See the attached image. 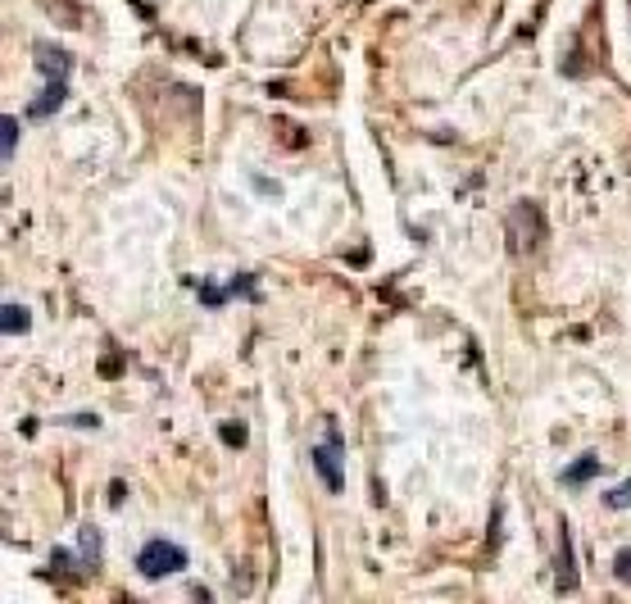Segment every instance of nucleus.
Returning a JSON list of instances; mask_svg holds the SVG:
<instances>
[{
	"label": "nucleus",
	"instance_id": "f257e3e1",
	"mask_svg": "<svg viewBox=\"0 0 631 604\" xmlns=\"http://www.w3.org/2000/svg\"><path fill=\"white\" fill-rule=\"evenodd\" d=\"M309 459H314V473L323 477L327 491H332V496H341V491H346V441H341V427L327 423L323 446L309 450Z\"/></svg>",
	"mask_w": 631,
	"mask_h": 604
},
{
	"label": "nucleus",
	"instance_id": "f03ea898",
	"mask_svg": "<svg viewBox=\"0 0 631 604\" xmlns=\"http://www.w3.org/2000/svg\"><path fill=\"white\" fill-rule=\"evenodd\" d=\"M187 568V550L173 541H164V536H155V541L141 545V555H137V573L146 577V582H164V577L182 573Z\"/></svg>",
	"mask_w": 631,
	"mask_h": 604
},
{
	"label": "nucleus",
	"instance_id": "7ed1b4c3",
	"mask_svg": "<svg viewBox=\"0 0 631 604\" xmlns=\"http://www.w3.org/2000/svg\"><path fill=\"white\" fill-rule=\"evenodd\" d=\"M64 100H69V78H46L41 96L23 109V119H32V123L50 119V114H60V109H64Z\"/></svg>",
	"mask_w": 631,
	"mask_h": 604
},
{
	"label": "nucleus",
	"instance_id": "20e7f679",
	"mask_svg": "<svg viewBox=\"0 0 631 604\" xmlns=\"http://www.w3.org/2000/svg\"><path fill=\"white\" fill-rule=\"evenodd\" d=\"M37 69L46 73V78H69V69H73V55L69 50H60V46H50V41H37Z\"/></svg>",
	"mask_w": 631,
	"mask_h": 604
},
{
	"label": "nucleus",
	"instance_id": "39448f33",
	"mask_svg": "<svg viewBox=\"0 0 631 604\" xmlns=\"http://www.w3.org/2000/svg\"><path fill=\"white\" fill-rule=\"evenodd\" d=\"M600 468H604V459H600V455H582L577 464H568V468H563V473H559V482H563V486H586L595 473H600Z\"/></svg>",
	"mask_w": 631,
	"mask_h": 604
},
{
	"label": "nucleus",
	"instance_id": "423d86ee",
	"mask_svg": "<svg viewBox=\"0 0 631 604\" xmlns=\"http://www.w3.org/2000/svg\"><path fill=\"white\" fill-rule=\"evenodd\" d=\"M577 586V555H572V536L563 527V541H559V591H572Z\"/></svg>",
	"mask_w": 631,
	"mask_h": 604
},
{
	"label": "nucleus",
	"instance_id": "0eeeda50",
	"mask_svg": "<svg viewBox=\"0 0 631 604\" xmlns=\"http://www.w3.org/2000/svg\"><path fill=\"white\" fill-rule=\"evenodd\" d=\"M0 327H5V337H23V332H28L32 327V314H28V305H19V300H10V305L0 309Z\"/></svg>",
	"mask_w": 631,
	"mask_h": 604
},
{
	"label": "nucleus",
	"instance_id": "6e6552de",
	"mask_svg": "<svg viewBox=\"0 0 631 604\" xmlns=\"http://www.w3.org/2000/svg\"><path fill=\"white\" fill-rule=\"evenodd\" d=\"M78 541H82V564H100V532H96V527H82V536H78Z\"/></svg>",
	"mask_w": 631,
	"mask_h": 604
},
{
	"label": "nucleus",
	"instance_id": "1a4fd4ad",
	"mask_svg": "<svg viewBox=\"0 0 631 604\" xmlns=\"http://www.w3.org/2000/svg\"><path fill=\"white\" fill-rule=\"evenodd\" d=\"M227 291L241 300H259V287H255V273H237V278L227 282Z\"/></svg>",
	"mask_w": 631,
	"mask_h": 604
},
{
	"label": "nucleus",
	"instance_id": "9d476101",
	"mask_svg": "<svg viewBox=\"0 0 631 604\" xmlns=\"http://www.w3.org/2000/svg\"><path fill=\"white\" fill-rule=\"evenodd\" d=\"M0 141H5V164H10L14 146H19V119L14 114H5V123H0Z\"/></svg>",
	"mask_w": 631,
	"mask_h": 604
},
{
	"label": "nucleus",
	"instance_id": "9b49d317",
	"mask_svg": "<svg viewBox=\"0 0 631 604\" xmlns=\"http://www.w3.org/2000/svg\"><path fill=\"white\" fill-rule=\"evenodd\" d=\"M604 505H609V509H631V477L622 486H613V491H604Z\"/></svg>",
	"mask_w": 631,
	"mask_h": 604
},
{
	"label": "nucleus",
	"instance_id": "f8f14e48",
	"mask_svg": "<svg viewBox=\"0 0 631 604\" xmlns=\"http://www.w3.org/2000/svg\"><path fill=\"white\" fill-rule=\"evenodd\" d=\"M613 577H618L622 586H631V545H627V550H618V555H613Z\"/></svg>",
	"mask_w": 631,
	"mask_h": 604
},
{
	"label": "nucleus",
	"instance_id": "ddd939ff",
	"mask_svg": "<svg viewBox=\"0 0 631 604\" xmlns=\"http://www.w3.org/2000/svg\"><path fill=\"white\" fill-rule=\"evenodd\" d=\"M196 291H200V300H205V305H209V309H218V305H223V300H227V296H232V291L214 287V282H200V287H196Z\"/></svg>",
	"mask_w": 631,
	"mask_h": 604
},
{
	"label": "nucleus",
	"instance_id": "4468645a",
	"mask_svg": "<svg viewBox=\"0 0 631 604\" xmlns=\"http://www.w3.org/2000/svg\"><path fill=\"white\" fill-rule=\"evenodd\" d=\"M218 436H223L227 446H246V427H237V423H223V427H218Z\"/></svg>",
	"mask_w": 631,
	"mask_h": 604
},
{
	"label": "nucleus",
	"instance_id": "2eb2a0df",
	"mask_svg": "<svg viewBox=\"0 0 631 604\" xmlns=\"http://www.w3.org/2000/svg\"><path fill=\"white\" fill-rule=\"evenodd\" d=\"M69 427H100V418L96 414H73V418H64Z\"/></svg>",
	"mask_w": 631,
	"mask_h": 604
},
{
	"label": "nucleus",
	"instance_id": "dca6fc26",
	"mask_svg": "<svg viewBox=\"0 0 631 604\" xmlns=\"http://www.w3.org/2000/svg\"><path fill=\"white\" fill-rule=\"evenodd\" d=\"M50 564H55V568H69L73 555H69V550H55V555H50Z\"/></svg>",
	"mask_w": 631,
	"mask_h": 604
}]
</instances>
